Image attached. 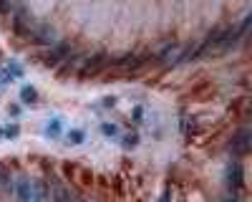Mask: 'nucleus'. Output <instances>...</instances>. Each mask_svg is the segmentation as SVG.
I'll return each instance as SVG.
<instances>
[{
    "label": "nucleus",
    "instance_id": "nucleus-1",
    "mask_svg": "<svg viewBox=\"0 0 252 202\" xmlns=\"http://www.w3.org/2000/svg\"><path fill=\"white\" fill-rule=\"evenodd\" d=\"M13 190H15L18 202H43V197H46V190H40V185H35V182H31V179L20 182V185H15Z\"/></svg>",
    "mask_w": 252,
    "mask_h": 202
},
{
    "label": "nucleus",
    "instance_id": "nucleus-2",
    "mask_svg": "<svg viewBox=\"0 0 252 202\" xmlns=\"http://www.w3.org/2000/svg\"><path fill=\"white\" fill-rule=\"evenodd\" d=\"M61 132H63V119H61V116L48 119V124H46L43 134H46L48 139H58V136H61Z\"/></svg>",
    "mask_w": 252,
    "mask_h": 202
},
{
    "label": "nucleus",
    "instance_id": "nucleus-3",
    "mask_svg": "<svg viewBox=\"0 0 252 202\" xmlns=\"http://www.w3.org/2000/svg\"><path fill=\"white\" fill-rule=\"evenodd\" d=\"M0 71H3V76H5L8 84H13V81H18L20 76H23V66L15 64V61H10V64H8L5 68H0Z\"/></svg>",
    "mask_w": 252,
    "mask_h": 202
},
{
    "label": "nucleus",
    "instance_id": "nucleus-4",
    "mask_svg": "<svg viewBox=\"0 0 252 202\" xmlns=\"http://www.w3.org/2000/svg\"><path fill=\"white\" fill-rule=\"evenodd\" d=\"M20 101H23V104H31V106H33L35 101H38V91H35L33 86H28V84H26L23 89H20Z\"/></svg>",
    "mask_w": 252,
    "mask_h": 202
},
{
    "label": "nucleus",
    "instance_id": "nucleus-5",
    "mask_svg": "<svg viewBox=\"0 0 252 202\" xmlns=\"http://www.w3.org/2000/svg\"><path fill=\"white\" fill-rule=\"evenodd\" d=\"M66 139H68L71 147H78V144H83V139H86V132H83V129H71L66 134Z\"/></svg>",
    "mask_w": 252,
    "mask_h": 202
},
{
    "label": "nucleus",
    "instance_id": "nucleus-6",
    "mask_svg": "<svg viewBox=\"0 0 252 202\" xmlns=\"http://www.w3.org/2000/svg\"><path fill=\"white\" fill-rule=\"evenodd\" d=\"M51 202H71V192L66 187H56L53 190V200Z\"/></svg>",
    "mask_w": 252,
    "mask_h": 202
},
{
    "label": "nucleus",
    "instance_id": "nucleus-7",
    "mask_svg": "<svg viewBox=\"0 0 252 202\" xmlns=\"http://www.w3.org/2000/svg\"><path fill=\"white\" fill-rule=\"evenodd\" d=\"M121 144H124L126 149H134V147L139 144V134L134 132V134H126V136H121Z\"/></svg>",
    "mask_w": 252,
    "mask_h": 202
},
{
    "label": "nucleus",
    "instance_id": "nucleus-8",
    "mask_svg": "<svg viewBox=\"0 0 252 202\" xmlns=\"http://www.w3.org/2000/svg\"><path fill=\"white\" fill-rule=\"evenodd\" d=\"M101 132L106 134V136H119V127L116 124H109V121H106V124H101Z\"/></svg>",
    "mask_w": 252,
    "mask_h": 202
},
{
    "label": "nucleus",
    "instance_id": "nucleus-9",
    "mask_svg": "<svg viewBox=\"0 0 252 202\" xmlns=\"http://www.w3.org/2000/svg\"><path fill=\"white\" fill-rule=\"evenodd\" d=\"M18 134H20V127H18V124H10V127L3 129V136H8V139H15Z\"/></svg>",
    "mask_w": 252,
    "mask_h": 202
},
{
    "label": "nucleus",
    "instance_id": "nucleus-10",
    "mask_svg": "<svg viewBox=\"0 0 252 202\" xmlns=\"http://www.w3.org/2000/svg\"><path fill=\"white\" fill-rule=\"evenodd\" d=\"M5 84H8V81H5V76H3V71H0V89H3Z\"/></svg>",
    "mask_w": 252,
    "mask_h": 202
},
{
    "label": "nucleus",
    "instance_id": "nucleus-11",
    "mask_svg": "<svg viewBox=\"0 0 252 202\" xmlns=\"http://www.w3.org/2000/svg\"><path fill=\"white\" fill-rule=\"evenodd\" d=\"M0 136H3V127H0Z\"/></svg>",
    "mask_w": 252,
    "mask_h": 202
}]
</instances>
